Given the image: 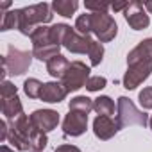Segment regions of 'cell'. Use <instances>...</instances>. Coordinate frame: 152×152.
<instances>
[{
    "label": "cell",
    "mask_w": 152,
    "mask_h": 152,
    "mask_svg": "<svg viewBox=\"0 0 152 152\" xmlns=\"http://www.w3.org/2000/svg\"><path fill=\"white\" fill-rule=\"evenodd\" d=\"M152 73V38L140 41L127 54V72L124 75V88L136 90Z\"/></svg>",
    "instance_id": "obj_1"
},
{
    "label": "cell",
    "mask_w": 152,
    "mask_h": 152,
    "mask_svg": "<svg viewBox=\"0 0 152 152\" xmlns=\"http://www.w3.org/2000/svg\"><path fill=\"white\" fill-rule=\"evenodd\" d=\"M54 15H52V6L48 4H34V6H27L20 9V27L18 31L23 36H31L39 25H45L48 22H52Z\"/></svg>",
    "instance_id": "obj_2"
},
{
    "label": "cell",
    "mask_w": 152,
    "mask_h": 152,
    "mask_svg": "<svg viewBox=\"0 0 152 152\" xmlns=\"http://www.w3.org/2000/svg\"><path fill=\"white\" fill-rule=\"evenodd\" d=\"M31 41H32V56L39 61H48L54 56H59L61 47L56 45L50 38V27L47 25H39L32 34H31Z\"/></svg>",
    "instance_id": "obj_3"
},
{
    "label": "cell",
    "mask_w": 152,
    "mask_h": 152,
    "mask_svg": "<svg viewBox=\"0 0 152 152\" xmlns=\"http://www.w3.org/2000/svg\"><path fill=\"white\" fill-rule=\"evenodd\" d=\"M7 124H9V136H7L9 143L22 152L29 150L31 148V136L36 131L34 125L31 124V118L27 115H22L16 120L7 122Z\"/></svg>",
    "instance_id": "obj_4"
},
{
    "label": "cell",
    "mask_w": 152,
    "mask_h": 152,
    "mask_svg": "<svg viewBox=\"0 0 152 152\" xmlns=\"http://www.w3.org/2000/svg\"><path fill=\"white\" fill-rule=\"evenodd\" d=\"M116 120L120 124V127H129V125H140L145 127L148 125V115L145 111H140L134 102L127 97H120L116 102Z\"/></svg>",
    "instance_id": "obj_5"
},
{
    "label": "cell",
    "mask_w": 152,
    "mask_h": 152,
    "mask_svg": "<svg viewBox=\"0 0 152 152\" xmlns=\"http://www.w3.org/2000/svg\"><path fill=\"white\" fill-rule=\"evenodd\" d=\"M90 34H95L100 43H107L118 34V25L107 13H90Z\"/></svg>",
    "instance_id": "obj_6"
},
{
    "label": "cell",
    "mask_w": 152,
    "mask_h": 152,
    "mask_svg": "<svg viewBox=\"0 0 152 152\" xmlns=\"http://www.w3.org/2000/svg\"><path fill=\"white\" fill-rule=\"evenodd\" d=\"M90 72H91L90 66H86L83 61H72L61 79V84L64 86V90L68 93L77 91L83 86H86V83L90 79Z\"/></svg>",
    "instance_id": "obj_7"
},
{
    "label": "cell",
    "mask_w": 152,
    "mask_h": 152,
    "mask_svg": "<svg viewBox=\"0 0 152 152\" xmlns=\"http://www.w3.org/2000/svg\"><path fill=\"white\" fill-rule=\"evenodd\" d=\"M32 57H34L32 52L20 50V48H15L13 45H9L7 54L2 57V66H6L7 73H11V75H23L29 70Z\"/></svg>",
    "instance_id": "obj_8"
},
{
    "label": "cell",
    "mask_w": 152,
    "mask_h": 152,
    "mask_svg": "<svg viewBox=\"0 0 152 152\" xmlns=\"http://www.w3.org/2000/svg\"><path fill=\"white\" fill-rule=\"evenodd\" d=\"M124 18H125V22L129 23V27L132 31H143L150 23L148 15L145 13L143 2H129L127 9L124 11Z\"/></svg>",
    "instance_id": "obj_9"
},
{
    "label": "cell",
    "mask_w": 152,
    "mask_h": 152,
    "mask_svg": "<svg viewBox=\"0 0 152 152\" xmlns=\"http://www.w3.org/2000/svg\"><path fill=\"white\" fill-rule=\"evenodd\" d=\"M29 118H31V124L34 125V129H38L45 134L54 131L59 124V113L54 109H36Z\"/></svg>",
    "instance_id": "obj_10"
},
{
    "label": "cell",
    "mask_w": 152,
    "mask_h": 152,
    "mask_svg": "<svg viewBox=\"0 0 152 152\" xmlns=\"http://www.w3.org/2000/svg\"><path fill=\"white\" fill-rule=\"evenodd\" d=\"M86 127H88V115H83L77 111H70L63 120L64 136H72V138L81 136L86 132Z\"/></svg>",
    "instance_id": "obj_11"
},
{
    "label": "cell",
    "mask_w": 152,
    "mask_h": 152,
    "mask_svg": "<svg viewBox=\"0 0 152 152\" xmlns=\"http://www.w3.org/2000/svg\"><path fill=\"white\" fill-rule=\"evenodd\" d=\"M91 43H93V39L90 36H83L75 29H70L63 39V47L66 50H70L72 54H88L91 48Z\"/></svg>",
    "instance_id": "obj_12"
},
{
    "label": "cell",
    "mask_w": 152,
    "mask_h": 152,
    "mask_svg": "<svg viewBox=\"0 0 152 152\" xmlns=\"http://www.w3.org/2000/svg\"><path fill=\"white\" fill-rule=\"evenodd\" d=\"M120 129L118 120L113 116H97L93 120V132L99 140H111Z\"/></svg>",
    "instance_id": "obj_13"
},
{
    "label": "cell",
    "mask_w": 152,
    "mask_h": 152,
    "mask_svg": "<svg viewBox=\"0 0 152 152\" xmlns=\"http://www.w3.org/2000/svg\"><path fill=\"white\" fill-rule=\"evenodd\" d=\"M66 95H68V91L64 90V86L61 83H45L39 99L48 104H59L64 100Z\"/></svg>",
    "instance_id": "obj_14"
},
{
    "label": "cell",
    "mask_w": 152,
    "mask_h": 152,
    "mask_svg": "<svg viewBox=\"0 0 152 152\" xmlns=\"http://www.w3.org/2000/svg\"><path fill=\"white\" fill-rule=\"evenodd\" d=\"M0 106H2V113H4L7 122H13V120H16L18 116L23 115V106H22L18 95L7 97V99H0Z\"/></svg>",
    "instance_id": "obj_15"
},
{
    "label": "cell",
    "mask_w": 152,
    "mask_h": 152,
    "mask_svg": "<svg viewBox=\"0 0 152 152\" xmlns=\"http://www.w3.org/2000/svg\"><path fill=\"white\" fill-rule=\"evenodd\" d=\"M68 66H70L68 59L64 56H61V54L59 56H54L52 59L47 61V72L52 75L54 79H63V75L68 70Z\"/></svg>",
    "instance_id": "obj_16"
},
{
    "label": "cell",
    "mask_w": 152,
    "mask_h": 152,
    "mask_svg": "<svg viewBox=\"0 0 152 152\" xmlns=\"http://www.w3.org/2000/svg\"><path fill=\"white\" fill-rule=\"evenodd\" d=\"M50 6H52L54 13H57V15H61L64 18H72V15L79 7V2L77 0H54Z\"/></svg>",
    "instance_id": "obj_17"
},
{
    "label": "cell",
    "mask_w": 152,
    "mask_h": 152,
    "mask_svg": "<svg viewBox=\"0 0 152 152\" xmlns=\"http://www.w3.org/2000/svg\"><path fill=\"white\" fill-rule=\"evenodd\" d=\"M93 109L97 111L99 116H113L115 115V102L109 97L102 95V97L93 100Z\"/></svg>",
    "instance_id": "obj_18"
},
{
    "label": "cell",
    "mask_w": 152,
    "mask_h": 152,
    "mask_svg": "<svg viewBox=\"0 0 152 152\" xmlns=\"http://www.w3.org/2000/svg\"><path fill=\"white\" fill-rule=\"evenodd\" d=\"M70 111H77V113H83V115H90V111L93 109V100L84 97V95H79V97H75L70 100L68 104Z\"/></svg>",
    "instance_id": "obj_19"
},
{
    "label": "cell",
    "mask_w": 152,
    "mask_h": 152,
    "mask_svg": "<svg viewBox=\"0 0 152 152\" xmlns=\"http://www.w3.org/2000/svg\"><path fill=\"white\" fill-rule=\"evenodd\" d=\"M20 27V9H13L2 15V22H0V31H11Z\"/></svg>",
    "instance_id": "obj_20"
},
{
    "label": "cell",
    "mask_w": 152,
    "mask_h": 152,
    "mask_svg": "<svg viewBox=\"0 0 152 152\" xmlns=\"http://www.w3.org/2000/svg\"><path fill=\"white\" fill-rule=\"evenodd\" d=\"M43 84H45V83H41V81L31 77V79H27V81L23 83V91H25V95H27L29 99H39L41 90H43Z\"/></svg>",
    "instance_id": "obj_21"
},
{
    "label": "cell",
    "mask_w": 152,
    "mask_h": 152,
    "mask_svg": "<svg viewBox=\"0 0 152 152\" xmlns=\"http://www.w3.org/2000/svg\"><path fill=\"white\" fill-rule=\"evenodd\" d=\"M70 29H72V27L66 25V23H56V25H52V27H50V38H52V41H54L56 45L63 47V39H64V36L68 34Z\"/></svg>",
    "instance_id": "obj_22"
},
{
    "label": "cell",
    "mask_w": 152,
    "mask_h": 152,
    "mask_svg": "<svg viewBox=\"0 0 152 152\" xmlns=\"http://www.w3.org/2000/svg\"><path fill=\"white\" fill-rule=\"evenodd\" d=\"M47 145H48L47 134L36 129V131L32 132V136H31V150H32V152H43Z\"/></svg>",
    "instance_id": "obj_23"
},
{
    "label": "cell",
    "mask_w": 152,
    "mask_h": 152,
    "mask_svg": "<svg viewBox=\"0 0 152 152\" xmlns=\"http://www.w3.org/2000/svg\"><path fill=\"white\" fill-rule=\"evenodd\" d=\"M88 57H90L91 66H99V64L102 63V59H104V47H102L100 41H95V39H93L91 48H90V52H88Z\"/></svg>",
    "instance_id": "obj_24"
},
{
    "label": "cell",
    "mask_w": 152,
    "mask_h": 152,
    "mask_svg": "<svg viewBox=\"0 0 152 152\" xmlns=\"http://www.w3.org/2000/svg\"><path fill=\"white\" fill-rule=\"evenodd\" d=\"M106 84H107L106 77H102V75H93L86 83V90L88 91H100L102 88H106Z\"/></svg>",
    "instance_id": "obj_25"
},
{
    "label": "cell",
    "mask_w": 152,
    "mask_h": 152,
    "mask_svg": "<svg viewBox=\"0 0 152 152\" xmlns=\"http://www.w3.org/2000/svg\"><path fill=\"white\" fill-rule=\"evenodd\" d=\"M138 100H140V106L143 109H152V86L143 88L138 95Z\"/></svg>",
    "instance_id": "obj_26"
},
{
    "label": "cell",
    "mask_w": 152,
    "mask_h": 152,
    "mask_svg": "<svg viewBox=\"0 0 152 152\" xmlns=\"http://www.w3.org/2000/svg\"><path fill=\"white\" fill-rule=\"evenodd\" d=\"M15 95H18V88L9 81H2V86H0V99H7V97H15Z\"/></svg>",
    "instance_id": "obj_27"
},
{
    "label": "cell",
    "mask_w": 152,
    "mask_h": 152,
    "mask_svg": "<svg viewBox=\"0 0 152 152\" xmlns=\"http://www.w3.org/2000/svg\"><path fill=\"white\" fill-rule=\"evenodd\" d=\"M84 7L91 13H107V9H111V4H102V2H86Z\"/></svg>",
    "instance_id": "obj_28"
},
{
    "label": "cell",
    "mask_w": 152,
    "mask_h": 152,
    "mask_svg": "<svg viewBox=\"0 0 152 152\" xmlns=\"http://www.w3.org/2000/svg\"><path fill=\"white\" fill-rule=\"evenodd\" d=\"M54 152H81V148L75 145H59Z\"/></svg>",
    "instance_id": "obj_29"
},
{
    "label": "cell",
    "mask_w": 152,
    "mask_h": 152,
    "mask_svg": "<svg viewBox=\"0 0 152 152\" xmlns=\"http://www.w3.org/2000/svg\"><path fill=\"white\" fill-rule=\"evenodd\" d=\"M129 6V2H122V4H111V9L113 11H125Z\"/></svg>",
    "instance_id": "obj_30"
},
{
    "label": "cell",
    "mask_w": 152,
    "mask_h": 152,
    "mask_svg": "<svg viewBox=\"0 0 152 152\" xmlns=\"http://www.w3.org/2000/svg\"><path fill=\"white\" fill-rule=\"evenodd\" d=\"M143 7H145V9L152 15V0H148V2H143Z\"/></svg>",
    "instance_id": "obj_31"
},
{
    "label": "cell",
    "mask_w": 152,
    "mask_h": 152,
    "mask_svg": "<svg viewBox=\"0 0 152 152\" xmlns=\"http://www.w3.org/2000/svg\"><path fill=\"white\" fill-rule=\"evenodd\" d=\"M0 152H15L13 148H9L7 145H2V147H0Z\"/></svg>",
    "instance_id": "obj_32"
},
{
    "label": "cell",
    "mask_w": 152,
    "mask_h": 152,
    "mask_svg": "<svg viewBox=\"0 0 152 152\" xmlns=\"http://www.w3.org/2000/svg\"><path fill=\"white\" fill-rule=\"evenodd\" d=\"M11 6V2H2V4H0V7H2V9H7Z\"/></svg>",
    "instance_id": "obj_33"
},
{
    "label": "cell",
    "mask_w": 152,
    "mask_h": 152,
    "mask_svg": "<svg viewBox=\"0 0 152 152\" xmlns=\"http://www.w3.org/2000/svg\"><path fill=\"white\" fill-rule=\"evenodd\" d=\"M148 127L152 129V115H150V118H148Z\"/></svg>",
    "instance_id": "obj_34"
}]
</instances>
